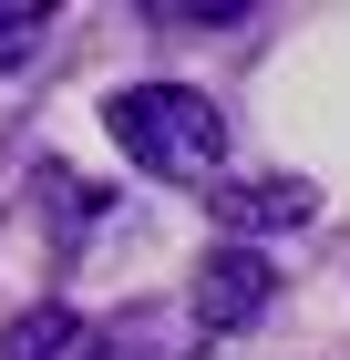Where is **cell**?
<instances>
[{
    "mask_svg": "<svg viewBox=\"0 0 350 360\" xmlns=\"http://www.w3.org/2000/svg\"><path fill=\"white\" fill-rule=\"evenodd\" d=\"M104 124H113V144H124L144 175H165V186H206V175L227 165V113L196 83H124L104 103Z\"/></svg>",
    "mask_w": 350,
    "mask_h": 360,
    "instance_id": "obj_1",
    "label": "cell"
},
{
    "mask_svg": "<svg viewBox=\"0 0 350 360\" xmlns=\"http://www.w3.org/2000/svg\"><path fill=\"white\" fill-rule=\"evenodd\" d=\"M268 299H278V268H268L258 248H237V237H227V248H206V257H196L186 319H196V340H227V330H247Z\"/></svg>",
    "mask_w": 350,
    "mask_h": 360,
    "instance_id": "obj_2",
    "label": "cell"
},
{
    "mask_svg": "<svg viewBox=\"0 0 350 360\" xmlns=\"http://www.w3.org/2000/svg\"><path fill=\"white\" fill-rule=\"evenodd\" d=\"M206 206H216V226H227L237 248H258L268 226H309V186H299V175H258V186L237 175V186H216Z\"/></svg>",
    "mask_w": 350,
    "mask_h": 360,
    "instance_id": "obj_3",
    "label": "cell"
},
{
    "mask_svg": "<svg viewBox=\"0 0 350 360\" xmlns=\"http://www.w3.org/2000/svg\"><path fill=\"white\" fill-rule=\"evenodd\" d=\"M186 340L165 330V309H124V319H82L62 360H175Z\"/></svg>",
    "mask_w": 350,
    "mask_h": 360,
    "instance_id": "obj_4",
    "label": "cell"
},
{
    "mask_svg": "<svg viewBox=\"0 0 350 360\" xmlns=\"http://www.w3.org/2000/svg\"><path fill=\"white\" fill-rule=\"evenodd\" d=\"M73 309H21V319H11V330H0V360H62L73 350Z\"/></svg>",
    "mask_w": 350,
    "mask_h": 360,
    "instance_id": "obj_5",
    "label": "cell"
},
{
    "mask_svg": "<svg viewBox=\"0 0 350 360\" xmlns=\"http://www.w3.org/2000/svg\"><path fill=\"white\" fill-rule=\"evenodd\" d=\"M42 195H52V226H62V237H73V226H104V186H93V175L42 165Z\"/></svg>",
    "mask_w": 350,
    "mask_h": 360,
    "instance_id": "obj_6",
    "label": "cell"
},
{
    "mask_svg": "<svg viewBox=\"0 0 350 360\" xmlns=\"http://www.w3.org/2000/svg\"><path fill=\"white\" fill-rule=\"evenodd\" d=\"M42 31H52V11H31V0H21V11H0V72L42 52Z\"/></svg>",
    "mask_w": 350,
    "mask_h": 360,
    "instance_id": "obj_7",
    "label": "cell"
}]
</instances>
